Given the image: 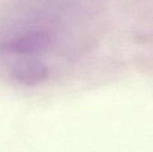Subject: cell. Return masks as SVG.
Returning a JSON list of instances; mask_svg holds the SVG:
<instances>
[{"mask_svg":"<svg viewBox=\"0 0 153 152\" xmlns=\"http://www.w3.org/2000/svg\"><path fill=\"white\" fill-rule=\"evenodd\" d=\"M10 75L16 82L27 87H34L48 78L49 69L46 64L39 59H23L13 66Z\"/></svg>","mask_w":153,"mask_h":152,"instance_id":"cell-2","label":"cell"},{"mask_svg":"<svg viewBox=\"0 0 153 152\" xmlns=\"http://www.w3.org/2000/svg\"><path fill=\"white\" fill-rule=\"evenodd\" d=\"M52 39L46 31L34 30L0 43V51L22 55H36L45 52L51 46Z\"/></svg>","mask_w":153,"mask_h":152,"instance_id":"cell-1","label":"cell"}]
</instances>
